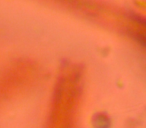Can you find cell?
<instances>
[{
  "instance_id": "obj_1",
  "label": "cell",
  "mask_w": 146,
  "mask_h": 128,
  "mask_svg": "<svg viewBox=\"0 0 146 128\" xmlns=\"http://www.w3.org/2000/svg\"><path fill=\"white\" fill-rule=\"evenodd\" d=\"M130 2L136 12L146 17V0H130Z\"/></svg>"
}]
</instances>
